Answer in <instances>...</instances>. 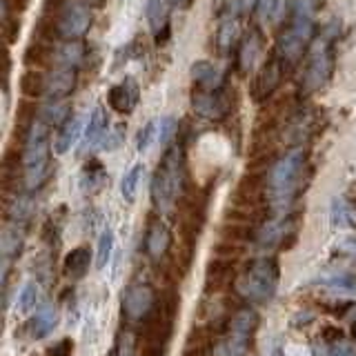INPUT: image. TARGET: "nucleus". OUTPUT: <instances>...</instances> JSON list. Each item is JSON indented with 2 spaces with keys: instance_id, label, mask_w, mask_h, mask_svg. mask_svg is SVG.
Returning <instances> with one entry per match:
<instances>
[{
  "instance_id": "f257e3e1",
  "label": "nucleus",
  "mask_w": 356,
  "mask_h": 356,
  "mask_svg": "<svg viewBox=\"0 0 356 356\" xmlns=\"http://www.w3.org/2000/svg\"><path fill=\"white\" fill-rule=\"evenodd\" d=\"M307 156L303 149H294L276 159L267 172V198L276 211H289L292 203L307 183Z\"/></svg>"
},
{
  "instance_id": "f03ea898",
  "label": "nucleus",
  "mask_w": 356,
  "mask_h": 356,
  "mask_svg": "<svg viewBox=\"0 0 356 356\" xmlns=\"http://www.w3.org/2000/svg\"><path fill=\"white\" fill-rule=\"evenodd\" d=\"M185 194V154L181 145H172L163 154L152 178V203L161 214H172Z\"/></svg>"
},
{
  "instance_id": "7ed1b4c3",
  "label": "nucleus",
  "mask_w": 356,
  "mask_h": 356,
  "mask_svg": "<svg viewBox=\"0 0 356 356\" xmlns=\"http://www.w3.org/2000/svg\"><path fill=\"white\" fill-rule=\"evenodd\" d=\"M314 14L316 0H296L289 16V25L281 31L276 42V54L287 65H296L303 54H307L312 36H314Z\"/></svg>"
},
{
  "instance_id": "20e7f679",
  "label": "nucleus",
  "mask_w": 356,
  "mask_h": 356,
  "mask_svg": "<svg viewBox=\"0 0 356 356\" xmlns=\"http://www.w3.org/2000/svg\"><path fill=\"white\" fill-rule=\"evenodd\" d=\"M278 278H281V270H278V261L274 256H261V259L252 261L241 276L236 278V294L248 300V303L265 305L274 298L278 289Z\"/></svg>"
},
{
  "instance_id": "39448f33",
  "label": "nucleus",
  "mask_w": 356,
  "mask_h": 356,
  "mask_svg": "<svg viewBox=\"0 0 356 356\" xmlns=\"http://www.w3.org/2000/svg\"><path fill=\"white\" fill-rule=\"evenodd\" d=\"M22 167H25V189H40L49 178V125L38 118L22 143Z\"/></svg>"
},
{
  "instance_id": "423d86ee",
  "label": "nucleus",
  "mask_w": 356,
  "mask_h": 356,
  "mask_svg": "<svg viewBox=\"0 0 356 356\" xmlns=\"http://www.w3.org/2000/svg\"><path fill=\"white\" fill-rule=\"evenodd\" d=\"M261 316L250 305L238 307L227 318V325L222 330L218 345H214V356H250V348L254 334L259 330Z\"/></svg>"
},
{
  "instance_id": "0eeeda50",
  "label": "nucleus",
  "mask_w": 356,
  "mask_h": 356,
  "mask_svg": "<svg viewBox=\"0 0 356 356\" xmlns=\"http://www.w3.org/2000/svg\"><path fill=\"white\" fill-rule=\"evenodd\" d=\"M300 214L298 211H278L256 229V248L259 250H289L296 241Z\"/></svg>"
},
{
  "instance_id": "6e6552de",
  "label": "nucleus",
  "mask_w": 356,
  "mask_h": 356,
  "mask_svg": "<svg viewBox=\"0 0 356 356\" xmlns=\"http://www.w3.org/2000/svg\"><path fill=\"white\" fill-rule=\"evenodd\" d=\"M334 74V51L327 38H316L309 44L303 78H300V89L305 94H314L323 89Z\"/></svg>"
},
{
  "instance_id": "1a4fd4ad",
  "label": "nucleus",
  "mask_w": 356,
  "mask_h": 356,
  "mask_svg": "<svg viewBox=\"0 0 356 356\" xmlns=\"http://www.w3.org/2000/svg\"><path fill=\"white\" fill-rule=\"evenodd\" d=\"M92 25V9L83 0H63L56 16V33L63 40H81Z\"/></svg>"
},
{
  "instance_id": "9d476101",
  "label": "nucleus",
  "mask_w": 356,
  "mask_h": 356,
  "mask_svg": "<svg viewBox=\"0 0 356 356\" xmlns=\"http://www.w3.org/2000/svg\"><path fill=\"white\" fill-rule=\"evenodd\" d=\"M205 211H207V198L200 192L183 194L181 203H178V214H181V234L187 248L198 241L200 229L205 222Z\"/></svg>"
},
{
  "instance_id": "9b49d317",
  "label": "nucleus",
  "mask_w": 356,
  "mask_h": 356,
  "mask_svg": "<svg viewBox=\"0 0 356 356\" xmlns=\"http://www.w3.org/2000/svg\"><path fill=\"white\" fill-rule=\"evenodd\" d=\"M285 60L278 54H272L259 70H256L252 83H250V94L256 103H267L272 100L274 92L283 83V74H285Z\"/></svg>"
},
{
  "instance_id": "f8f14e48",
  "label": "nucleus",
  "mask_w": 356,
  "mask_h": 356,
  "mask_svg": "<svg viewBox=\"0 0 356 356\" xmlns=\"http://www.w3.org/2000/svg\"><path fill=\"white\" fill-rule=\"evenodd\" d=\"M156 303H159V298H156V292L149 283H131L122 292V316L136 325L152 314Z\"/></svg>"
},
{
  "instance_id": "ddd939ff",
  "label": "nucleus",
  "mask_w": 356,
  "mask_h": 356,
  "mask_svg": "<svg viewBox=\"0 0 356 356\" xmlns=\"http://www.w3.org/2000/svg\"><path fill=\"white\" fill-rule=\"evenodd\" d=\"M234 100L229 92H225V87L220 89H194L192 94V109L196 111V116L205 120H222L227 118L232 111Z\"/></svg>"
},
{
  "instance_id": "4468645a",
  "label": "nucleus",
  "mask_w": 356,
  "mask_h": 356,
  "mask_svg": "<svg viewBox=\"0 0 356 356\" xmlns=\"http://www.w3.org/2000/svg\"><path fill=\"white\" fill-rule=\"evenodd\" d=\"M22 245H25V227L16 225V222H9L3 229V236H0V256H3V285L7 287L9 281V265L14 259H18L22 252Z\"/></svg>"
},
{
  "instance_id": "2eb2a0df",
  "label": "nucleus",
  "mask_w": 356,
  "mask_h": 356,
  "mask_svg": "<svg viewBox=\"0 0 356 356\" xmlns=\"http://www.w3.org/2000/svg\"><path fill=\"white\" fill-rule=\"evenodd\" d=\"M138 98H140L138 83L134 81V78H125V81H120L118 85H114L109 89L107 103L114 111H118V114L125 116V114H131V111L136 109Z\"/></svg>"
},
{
  "instance_id": "dca6fc26",
  "label": "nucleus",
  "mask_w": 356,
  "mask_h": 356,
  "mask_svg": "<svg viewBox=\"0 0 356 356\" xmlns=\"http://www.w3.org/2000/svg\"><path fill=\"white\" fill-rule=\"evenodd\" d=\"M172 245V232L163 220H152L147 232H145V254L154 263H161L165 254L170 252Z\"/></svg>"
},
{
  "instance_id": "f3484780",
  "label": "nucleus",
  "mask_w": 356,
  "mask_h": 356,
  "mask_svg": "<svg viewBox=\"0 0 356 356\" xmlns=\"http://www.w3.org/2000/svg\"><path fill=\"white\" fill-rule=\"evenodd\" d=\"M234 263L236 259H227V256H218L207 263L205 270V289L207 292H220L227 285H232L234 278Z\"/></svg>"
},
{
  "instance_id": "a211bd4d",
  "label": "nucleus",
  "mask_w": 356,
  "mask_h": 356,
  "mask_svg": "<svg viewBox=\"0 0 356 356\" xmlns=\"http://www.w3.org/2000/svg\"><path fill=\"white\" fill-rule=\"evenodd\" d=\"M56 47H58V44H56L54 40L38 36L25 49L22 60H25V65L31 67V70H44V67H54L56 65Z\"/></svg>"
},
{
  "instance_id": "6ab92c4d",
  "label": "nucleus",
  "mask_w": 356,
  "mask_h": 356,
  "mask_svg": "<svg viewBox=\"0 0 356 356\" xmlns=\"http://www.w3.org/2000/svg\"><path fill=\"white\" fill-rule=\"evenodd\" d=\"M189 76L200 89H220L225 87V70L209 60H196L192 63Z\"/></svg>"
},
{
  "instance_id": "aec40b11",
  "label": "nucleus",
  "mask_w": 356,
  "mask_h": 356,
  "mask_svg": "<svg viewBox=\"0 0 356 356\" xmlns=\"http://www.w3.org/2000/svg\"><path fill=\"white\" fill-rule=\"evenodd\" d=\"M263 54V38H261V31L259 29H252L250 33H245L243 40H241V47H238V70L243 74H248L250 70H254L256 63H259Z\"/></svg>"
},
{
  "instance_id": "412c9836",
  "label": "nucleus",
  "mask_w": 356,
  "mask_h": 356,
  "mask_svg": "<svg viewBox=\"0 0 356 356\" xmlns=\"http://www.w3.org/2000/svg\"><path fill=\"white\" fill-rule=\"evenodd\" d=\"M76 87V70L72 67H54L47 76V98H67Z\"/></svg>"
},
{
  "instance_id": "4be33fe9",
  "label": "nucleus",
  "mask_w": 356,
  "mask_h": 356,
  "mask_svg": "<svg viewBox=\"0 0 356 356\" xmlns=\"http://www.w3.org/2000/svg\"><path fill=\"white\" fill-rule=\"evenodd\" d=\"M238 33H241V20H238V11L236 9H227V14H222L220 22H218V29H216V47L218 51H229L234 44L238 40Z\"/></svg>"
},
{
  "instance_id": "5701e85b",
  "label": "nucleus",
  "mask_w": 356,
  "mask_h": 356,
  "mask_svg": "<svg viewBox=\"0 0 356 356\" xmlns=\"http://www.w3.org/2000/svg\"><path fill=\"white\" fill-rule=\"evenodd\" d=\"M89 265H92V252H89L87 245H78L70 254L65 256L63 261V272L67 278L72 281H78L89 272Z\"/></svg>"
},
{
  "instance_id": "b1692460",
  "label": "nucleus",
  "mask_w": 356,
  "mask_h": 356,
  "mask_svg": "<svg viewBox=\"0 0 356 356\" xmlns=\"http://www.w3.org/2000/svg\"><path fill=\"white\" fill-rule=\"evenodd\" d=\"M81 125H83L81 118L74 116V114L63 122V125L58 127V131H56V136H54V154L63 156L74 147V145L78 143V138H81Z\"/></svg>"
},
{
  "instance_id": "393cba45",
  "label": "nucleus",
  "mask_w": 356,
  "mask_h": 356,
  "mask_svg": "<svg viewBox=\"0 0 356 356\" xmlns=\"http://www.w3.org/2000/svg\"><path fill=\"white\" fill-rule=\"evenodd\" d=\"M56 325H58V314H56L54 305L42 303L29 321V332L33 339H47Z\"/></svg>"
},
{
  "instance_id": "a878e982",
  "label": "nucleus",
  "mask_w": 356,
  "mask_h": 356,
  "mask_svg": "<svg viewBox=\"0 0 356 356\" xmlns=\"http://www.w3.org/2000/svg\"><path fill=\"white\" fill-rule=\"evenodd\" d=\"M107 136V116H105V109L103 107H96L89 116V125L85 131V143H83V152H89L103 145Z\"/></svg>"
},
{
  "instance_id": "bb28decb",
  "label": "nucleus",
  "mask_w": 356,
  "mask_h": 356,
  "mask_svg": "<svg viewBox=\"0 0 356 356\" xmlns=\"http://www.w3.org/2000/svg\"><path fill=\"white\" fill-rule=\"evenodd\" d=\"M70 116H72V103L67 98H49L40 107V120L49 127L51 125L60 127Z\"/></svg>"
},
{
  "instance_id": "cd10ccee",
  "label": "nucleus",
  "mask_w": 356,
  "mask_h": 356,
  "mask_svg": "<svg viewBox=\"0 0 356 356\" xmlns=\"http://www.w3.org/2000/svg\"><path fill=\"white\" fill-rule=\"evenodd\" d=\"M85 60V44L81 40H65L56 47V67H72L76 70Z\"/></svg>"
},
{
  "instance_id": "c85d7f7f",
  "label": "nucleus",
  "mask_w": 356,
  "mask_h": 356,
  "mask_svg": "<svg viewBox=\"0 0 356 356\" xmlns=\"http://www.w3.org/2000/svg\"><path fill=\"white\" fill-rule=\"evenodd\" d=\"M18 87H20L22 96L36 100L47 92V76H44L40 70H31V67H27V72H22V76H20Z\"/></svg>"
},
{
  "instance_id": "c756f323",
  "label": "nucleus",
  "mask_w": 356,
  "mask_h": 356,
  "mask_svg": "<svg viewBox=\"0 0 356 356\" xmlns=\"http://www.w3.org/2000/svg\"><path fill=\"white\" fill-rule=\"evenodd\" d=\"M33 214H36V205H33V200L29 196H18L16 194V200L7 207V218L9 222H16L20 227H27Z\"/></svg>"
},
{
  "instance_id": "7c9ffc66",
  "label": "nucleus",
  "mask_w": 356,
  "mask_h": 356,
  "mask_svg": "<svg viewBox=\"0 0 356 356\" xmlns=\"http://www.w3.org/2000/svg\"><path fill=\"white\" fill-rule=\"evenodd\" d=\"M318 283L334 294H352L356 289V278L348 272H327L318 278Z\"/></svg>"
},
{
  "instance_id": "2f4dec72",
  "label": "nucleus",
  "mask_w": 356,
  "mask_h": 356,
  "mask_svg": "<svg viewBox=\"0 0 356 356\" xmlns=\"http://www.w3.org/2000/svg\"><path fill=\"white\" fill-rule=\"evenodd\" d=\"M330 218L334 227H356V207L345 198H334Z\"/></svg>"
},
{
  "instance_id": "473e14b6",
  "label": "nucleus",
  "mask_w": 356,
  "mask_h": 356,
  "mask_svg": "<svg viewBox=\"0 0 356 356\" xmlns=\"http://www.w3.org/2000/svg\"><path fill=\"white\" fill-rule=\"evenodd\" d=\"M147 22L152 31L161 38V33L170 27V11H167L165 0H149L147 3Z\"/></svg>"
},
{
  "instance_id": "72a5a7b5",
  "label": "nucleus",
  "mask_w": 356,
  "mask_h": 356,
  "mask_svg": "<svg viewBox=\"0 0 356 356\" xmlns=\"http://www.w3.org/2000/svg\"><path fill=\"white\" fill-rule=\"evenodd\" d=\"M312 356H356V350L345 339L334 343L318 339L312 343Z\"/></svg>"
},
{
  "instance_id": "f704fd0d",
  "label": "nucleus",
  "mask_w": 356,
  "mask_h": 356,
  "mask_svg": "<svg viewBox=\"0 0 356 356\" xmlns=\"http://www.w3.org/2000/svg\"><path fill=\"white\" fill-rule=\"evenodd\" d=\"M256 9H259V18L265 25H276L285 16V0H259Z\"/></svg>"
},
{
  "instance_id": "c9c22d12",
  "label": "nucleus",
  "mask_w": 356,
  "mask_h": 356,
  "mask_svg": "<svg viewBox=\"0 0 356 356\" xmlns=\"http://www.w3.org/2000/svg\"><path fill=\"white\" fill-rule=\"evenodd\" d=\"M143 172H145V167L138 163V165H134L129 172H125V176H122V181H120V196L125 198L127 203H134V198H136Z\"/></svg>"
},
{
  "instance_id": "e433bc0d",
  "label": "nucleus",
  "mask_w": 356,
  "mask_h": 356,
  "mask_svg": "<svg viewBox=\"0 0 356 356\" xmlns=\"http://www.w3.org/2000/svg\"><path fill=\"white\" fill-rule=\"evenodd\" d=\"M111 252H114V232L109 227L103 229L98 238V250H96V270H103L107 267L109 259H111Z\"/></svg>"
},
{
  "instance_id": "4c0bfd02",
  "label": "nucleus",
  "mask_w": 356,
  "mask_h": 356,
  "mask_svg": "<svg viewBox=\"0 0 356 356\" xmlns=\"http://www.w3.org/2000/svg\"><path fill=\"white\" fill-rule=\"evenodd\" d=\"M111 356H138V343H136V339H134L131 332L125 330V332L118 334Z\"/></svg>"
},
{
  "instance_id": "58836bf2",
  "label": "nucleus",
  "mask_w": 356,
  "mask_h": 356,
  "mask_svg": "<svg viewBox=\"0 0 356 356\" xmlns=\"http://www.w3.org/2000/svg\"><path fill=\"white\" fill-rule=\"evenodd\" d=\"M156 140H159V122H156V120H149L147 125L140 127V131H138L136 149H138L140 154H145V152H147Z\"/></svg>"
},
{
  "instance_id": "ea45409f",
  "label": "nucleus",
  "mask_w": 356,
  "mask_h": 356,
  "mask_svg": "<svg viewBox=\"0 0 356 356\" xmlns=\"http://www.w3.org/2000/svg\"><path fill=\"white\" fill-rule=\"evenodd\" d=\"M38 303V285L36 283H25L18 294V309L20 312H29Z\"/></svg>"
},
{
  "instance_id": "a19ab883",
  "label": "nucleus",
  "mask_w": 356,
  "mask_h": 356,
  "mask_svg": "<svg viewBox=\"0 0 356 356\" xmlns=\"http://www.w3.org/2000/svg\"><path fill=\"white\" fill-rule=\"evenodd\" d=\"M176 131H178V122L174 116H165L159 120V143L161 145H167L174 136H176Z\"/></svg>"
},
{
  "instance_id": "79ce46f5",
  "label": "nucleus",
  "mask_w": 356,
  "mask_h": 356,
  "mask_svg": "<svg viewBox=\"0 0 356 356\" xmlns=\"http://www.w3.org/2000/svg\"><path fill=\"white\" fill-rule=\"evenodd\" d=\"M20 33V20H18V14H5L3 16V36H5V42H14Z\"/></svg>"
},
{
  "instance_id": "37998d69",
  "label": "nucleus",
  "mask_w": 356,
  "mask_h": 356,
  "mask_svg": "<svg viewBox=\"0 0 356 356\" xmlns=\"http://www.w3.org/2000/svg\"><path fill=\"white\" fill-rule=\"evenodd\" d=\"M337 252L356 259V236H343L341 241H337Z\"/></svg>"
},
{
  "instance_id": "c03bdc74",
  "label": "nucleus",
  "mask_w": 356,
  "mask_h": 356,
  "mask_svg": "<svg viewBox=\"0 0 356 356\" xmlns=\"http://www.w3.org/2000/svg\"><path fill=\"white\" fill-rule=\"evenodd\" d=\"M47 356H74V341L72 339H60L49 350Z\"/></svg>"
},
{
  "instance_id": "a18cd8bd",
  "label": "nucleus",
  "mask_w": 356,
  "mask_h": 356,
  "mask_svg": "<svg viewBox=\"0 0 356 356\" xmlns=\"http://www.w3.org/2000/svg\"><path fill=\"white\" fill-rule=\"evenodd\" d=\"M318 339L327 341V343H334V341H343V339H345V334H343V330H339V327L327 325V327H323V332H321V337H318Z\"/></svg>"
},
{
  "instance_id": "49530a36",
  "label": "nucleus",
  "mask_w": 356,
  "mask_h": 356,
  "mask_svg": "<svg viewBox=\"0 0 356 356\" xmlns=\"http://www.w3.org/2000/svg\"><path fill=\"white\" fill-rule=\"evenodd\" d=\"M192 3H194V0H170V5L176 7V9H189V7H192Z\"/></svg>"
},
{
  "instance_id": "de8ad7c7",
  "label": "nucleus",
  "mask_w": 356,
  "mask_h": 356,
  "mask_svg": "<svg viewBox=\"0 0 356 356\" xmlns=\"http://www.w3.org/2000/svg\"><path fill=\"white\" fill-rule=\"evenodd\" d=\"M243 5H254V3H259V0H241Z\"/></svg>"
},
{
  "instance_id": "09e8293b",
  "label": "nucleus",
  "mask_w": 356,
  "mask_h": 356,
  "mask_svg": "<svg viewBox=\"0 0 356 356\" xmlns=\"http://www.w3.org/2000/svg\"><path fill=\"white\" fill-rule=\"evenodd\" d=\"M352 337H354V341H356V323L352 325Z\"/></svg>"
}]
</instances>
